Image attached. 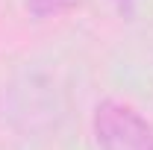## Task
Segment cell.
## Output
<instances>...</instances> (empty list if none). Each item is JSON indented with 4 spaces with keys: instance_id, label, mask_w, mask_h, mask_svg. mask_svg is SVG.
Returning a JSON list of instances; mask_svg holds the SVG:
<instances>
[{
    "instance_id": "cell-1",
    "label": "cell",
    "mask_w": 153,
    "mask_h": 150,
    "mask_svg": "<svg viewBox=\"0 0 153 150\" xmlns=\"http://www.w3.org/2000/svg\"><path fill=\"white\" fill-rule=\"evenodd\" d=\"M94 127L100 150H153V130L130 106L103 103Z\"/></svg>"
}]
</instances>
